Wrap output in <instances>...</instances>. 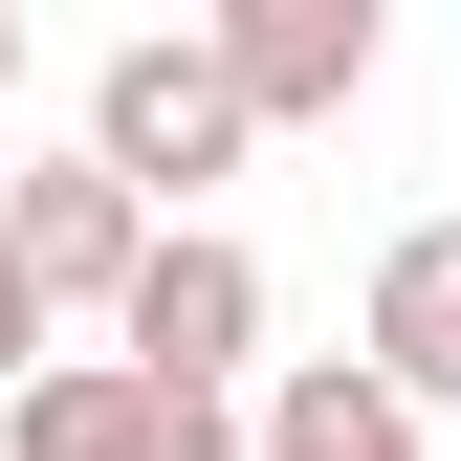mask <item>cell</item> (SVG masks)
<instances>
[{"instance_id":"cell-9","label":"cell","mask_w":461,"mask_h":461,"mask_svg":"<svg viewBox=\"0 0 461 461\" xmlns=\"http://www.w3.org/2000/svg\"><path fill=\"white\" fill-rule=\"evenodd\" d=\"M0 88H23V0H0Z\"/></svg>"},{"instance_id":"cell-4","label":"cell","mask_w":461,"mask_h":461,"mask_svg":"<svg viewBox=\"0 0 461 461\" xmlns=\"http://www.w3.org/2000/svg\"><path fill=\"white\" fill-rule=\"evenodd\" d=\"M0 264H23V308L67 330V308H132V264H154V220L88 176V154H44V176H0Z\"/></svg>"},{"instance_id":"cell-7","label":"cell","mask_w":461,"mask_h":461,"mask_svg":"<svg viewBox=\"0 0 461 461\" xmlns=\"http://www.w3.org/2000/svg\"><path fill=\"white\" fill-rule=\"evenodd\" d=\"M242 461H439V418H395V395H374V352H308V374L242 418Z\"/></svg>"},{"instance_id":"cell-3","label":"cell","mask_w":461,"mask_h":461,"mask_svg":"<svg viewBox=\"0 0 461 461\" xmlns=\"http://www.w3.org/2000/svg\"><path fill=\"white\" fill-rule=\"evenodd\" d=\"M0 461H242V418H220V395L110 374V352H44L23 395H0Z\"/></svg>"},{"instance_id":"cell-8","label":"cell","mask_w":461,"mask_h":461,"mask_svg":"<svg viewBox=\"0 0 461 461\" xmlns=\"http://www.w3.org/2000/svg\"><path fill=\"white\" fill-rule=\"evenodd\" d=\"M23 352H44V308H23V264H0V395H23Z\"/></svg>"},{"instance_id":"cell-2","label":"cell","mask_w":461,"mask_h":461,"mask_svg":"<svg viewBox=\"0 0 461 461\" xmlns=\"http://www.w3.org/2000/svg\"><path fill=\"white\" fill-rule=\"evenodd\" d=\"M242 352H264V264L220 242V220H154L132 308H110V374H154V395H220Z\"/></svg>"},{"instance_id":"cell-1","label":"cell","mask_w":461,"mask_h":461,"mask_svg":"<svg viewBox=\"0 0 461 461\" xmlns=\"http://www.w3.org/2000/svg\"><path fill=\"white\" fill-rule=\"evenodd\" d=\"M88 176L110 198H198V176H242V88H220V44H110L88 67Z\"/></svg>"},{"instance_id":"cell-6","label":"cell","mask_w":461,"mask_h":461,"mask_svg":"<svg viewBox=\"0 0 461 461\" xmlns=\"http://www.w3.org/2000/svg\"><path fill=\"white\" fill-rule=\"evenodd\" d=\"M374 395L395 418H461V220H395V264H374Z\"/></svg>"},{"instance_id":"cell-5","label":"cell","mask_w":461,"mask_h":461,"mask_svg":"<svg viewBox=\"0 0 461 461\" xmlns=\"http://www.w3.org/2000/svg\"><path fill=\"white\" fill-rule=\"evenodd\" d=\"M220 88H242V132H308V110L374 88V0H220Z\"/></svg>"}]
</instances>
